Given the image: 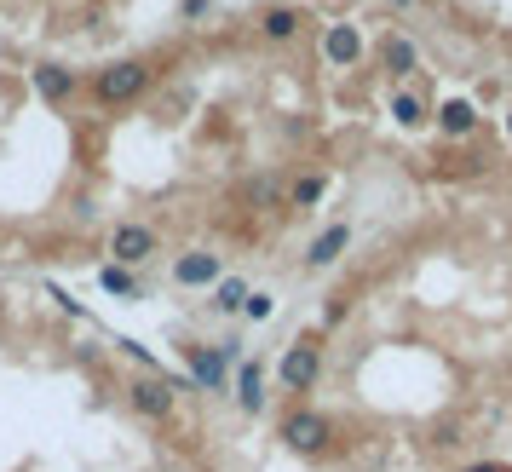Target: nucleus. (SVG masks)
<instances>
[{
	"label": "nucleus",
	"instance_id": "11",
	"mask_svg": "<svg viewBox=\"0 0 512 472\" xmlns=\"http://www.w3.org/2000/svg\"><path fill=\"white\" fill-rule=\"evenodd\" d=\"M432 121H438L443 139H472L478 133V104L472 98H443L438 110H432Z\"/></svg>",
	"mask_w": 512,
	"mask_h": 472
},
{
	"label": "nucleus",
	"instance_id": "17",
	"mask_svg": "<svg viewBox=\"0 0 512 472\" xmlns=\"http://www.w3.org/2000/svg\"><path fill=\"white\" fill-rule=\"evenodd\" d=\"M248 294H254L248 277H219V283H213V311H219V317H242Z\"/></svg>",
	"mask_w": 512,
	"mask_h": 472
},
{
	"label": "nucleus",
	"instance_id": "22",
	"mask_svg": "<svg viewBox=\"0 0 512 472\" xmlns=\"http://www.w3.org/2000/svg\"><path fill=\"white\" fill-rule=\"evenodd\" d=\"M392 6H397V12H409V6H420V0H392Z\"/></svg>",
	"mask_w": 512,
	"mask_h": 472
},
{
	"label": "nucleus",
	"instance_id": "18",
	"mask_svg": "<svg viewBox=\"0 0 512 472\" xmlns=\"http://www.w3.org/2000/svg\"><path fill=\"white\" fill-rule=\"evenodd\" d=\"M328 196V173H300V179H288V208L305 213V208H317Z\"/></svg>",
	"mask_w": 512,
	"mask_h": 472
},
{
	"label": "nucleus",
	"instance_id": "23",
	"mask_svg": "<svg viewBox=\"0 0 512 472\" xmlns=\"http://www.w3.org/2000/svg\"><path fill=\"white\" fill-rule=\"evenodd\" d=\"M507 139H512V110H507Z\"/></svg>",
	"mask_w": 512,
	"mask_h": 472
},
{
	"label": "nucleus",
	"instance_id": "16",
	"mask_svg": "<svg viewBox=\"0 0 512 472\" xmlns=\"http://www.w3.org/2000/svg\"><path fill=\"white\" fill-rule=\"evenodd\" d=\"M35 93L47 98V104H64L75 93V70H64V64H35Z\"/></svg>",
	"mask_w": 512,
	"mask_h": 472
},
{
	"label": "nucleus",
	"instance_id": "8",
	"mask_svg": "<svg viewBox=\"0 0 512 472\" xmlns=\"http://www.w3.org/2000/svg\"><path fill=\"white\" fill-rule=\"evenodd\" d=\"M323 58H328V64H340V70L363 64V58H369L363 29H357V24H328V29H323Z\"/></svg>",
	"mask_w": 512,
	"mask_h": 472
},
{
	"label": "nucleus",
	"instance_id": "15",
	"mask_svg": "<svg viewBox=\"0 0 512 472\" xmlns=\"http://www.w3.org/2000/svg\"><path fill=\"white\" fill-rule=\"evenodd\" d=\"M242 202H248L254 213L282 208V202H288V179H282V173H254V179L242 185Z\"/></svg>",
	"mask_w": 512,
	"mask_h": 472
},
{
	"label": "nucleus",
	"instance_id": "10",
	"mask_svg": "<svg viewBox=\"0 0 512 472\" xmlns=\"http://www.w3.org/2000/svg\"><path fill=\"white\" fill-rule=\"evenodd\" d=\"M219 277H225V265H219V254H208V248L173 260V283H179V288H213Z\"/></svg>",
	"mask_w": 512,
	"mask_h": 472
},
{
	"label": "nucleus",
	"instance_id": "7",
	"mask_svg": "<svg viewBox=\"0 0 512 472\" xmlns=\"http://www.w3.org/2000/svg\"><path fill=\"white\" fill-rule=\"evenodd\" d=\"M150 254H156V231H150V225L127 219V225H116V231H110V260H116V265H127V271H133V265H144Z\"/></svg>",
	"mask_w": 512,
	"mask_h": 472
},
{
	"label": "nucleus",
	"instance_id": "9",
	"mask_svg": "<svg viewBox=\"0 0 512 472\" xmlns=\"http://www.w3.org/2000/svg\"><path fill=\"white\" fill-rule=\"evenodd\" d=\"M432 110H438V104L426 98V87H420V81H409V87H392V121H397V127L420 133V127L432 121Z\"/></svg>",
	"mask_w": 512,
	"mask_h": 472
},
{
	"label": "nucleus",
	"instance_id": "4",
	"mask_svg": "<svg viewBox=\"0 0 512 472\" xmlns=\"http://www.w3.org/2000/svg\"><path fill=\"white\" fill-rule=\"evenodd\" d=\"M374 58H380V70L392 75V87L420 81V47L403 29H380V35H374Z\"/></svg>",
	"mask_w": 512,
	"mask_h": 472
},
{
	"label": "nucleus",
	"instance_id": "13",
	"mask_svg": "<svg viewBox=\"0 0 512 472\" xmlns=\"http://www.w3.org/2000/svg\"><path fill=\"white\" fill-rule=\"evenodd\" d=\"M265 398H271V392H265V363H259V357H242V369H236V409H242V415H259Z\"/></svg>",
	"mask_w": 512,
	"mask_h": 472
},
{
	"label": "nucleus",
	"instance_id": "21",
	"mask_svg": "<svg viewBox=\"0 0 512 472\" xmlns=\"http://www.w3.org/2000/svg\"><path fill=\"white\" fill-rule=\"evenodd\" d=\"M346 311H351V300H340V294H334V300L323 306V329H340V323H346Z\"/></svg>",
	"mask_w": 512,
	"mask_h": 472
},
{
	"label": "nucleus",
	"instance_id": "14",
	"mask_svg": "<svg viewBox=\"0 0 512 472\" xmlns=\"http://www.w3.org/2000/svg\"><path fill=\"white\" fill-rule=\"evenodd\" d=\"M300 29H305L300 6H265V12H259V35H265V41H277V47L300 41Z\"/></svg>",
	"mask_w": 512,
	"mask_h": 472
},
{
	"label": "nucleus",
	"instance_id": "12",
	"mask_svg": "<svg viewBox=\"0 0 512 472\" xmlns=\"http://www.w3.org/2000/svg\"><path fill=\"white\" fill-rule=\"evenodd\" d=\"M351 248V225H328V231L311 236V248H305V265L311 271H328V265H340Z\"/></svg>",
	"mask_w": 512,
	"mask_h": 472
},
{
	"label": "nucleus",
	"instance_id": "2",
	"mask_svg": "<svg viewBox=\"0 0 512 472\" xmlns=\"http://www.w3.org/2000/svg\"><path fill=\"white\" fill-rule=\"evenodd\" d=\"M277 438H282V449H294V455H328V449H334V421H328L323 409H311V403H294L277 421Z\"/></svg>",
	"mask_w": 512,
	"mask_h": 472
},
{
	"label": "nucleus",
	"instance_id": "3",
	"mask_svg": "<svg viewBox=\"0 0 512 472\" xmlns=\"http://www.w3.org/2000/svg\"><path fill=\"white\" fill-rule=\"evenodd\" d=\"M277 380H282V392H311L317 380H323V334L317 329H305V334H294L288 340V352H282V363H277Z\"/></svg>",
	"mask_w": 512,
	"mask_h": 472
},
{
	"label": "nucleus",
	"instance_id": "19",
	"mask_svg": "<svg viewBox=\"0 0 512 472\" xmlns=\"http://www.w3.org/2000/svg\"><path fill=\"white\" fill-rule=\"evenodd\" d=\"M98 288H110V294H121V300H139V294H144L139 277H133L127 265H116V260H104V265H98Z\"/></svg>",
	"mask_w": 512,
	"mask_h": 472
},
{
	"label": "nucleus",
	"instance_id": "5",
	"mask_svg": "<svg viewBox=\"0 0 512 472\" xmlns=\"http://www.w3.org/2000/svg\"><path fill=\"white\" fill-rule=\"evenodd\" d=\"M173 380L167 375H133L127 380V403H133V415H144V421H167L173 415Z\"/></svg>",
	"mask_w": 512,
	"mask_h": 472
},
{
	"label": "nucleus",
	"instance_id": "20",
	"mask_svg": "<svg viewBox=\"0 0 512 472\" xmlns=\"http://www.w3.org/2000/svg\"><path fill=\"white\" fill-rule=\"evenodd\" d=\"M271 311H277V294H265V288H254V294H248V306H242V317H248V323H265Z\"/></svg>",
	"mask_w": 512,
	"mask_h": 472
},
{
	"label": "nucleus",
	"instance_id": "1",
	"mask_svg": "<svg viewBox=\"0 0 512 472\" xmlns=\"http://www.w3.org/2000/svg\"><path fill=\"white\" fill-rule=\"evenodd\" d=\"M150 87H156V64H144V58H116L93 75V98L104 110H121V104L144 98Z\"/></svg>",
	"mask_w": 512,
	"mask_h": 472
},
{
	"label": "nucleus",
	"instance_id": "6",
	"mask_svg": "<svg viewBox=\"0 0 512 472\" xmlns=\"http://www.w3.org/2000/svg\"><path fill=\"white\" fill-rule=\"evenodd\" d=\"M185 375L202 392H225L231 386V363L219 357V346H185Z\"/></svg>",
	"mask_w": 512,
	"mask_h": 472
}]
</instances>
